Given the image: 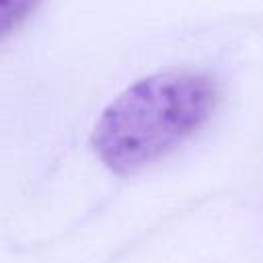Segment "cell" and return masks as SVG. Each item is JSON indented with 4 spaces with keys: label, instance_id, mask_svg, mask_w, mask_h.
Returning <instances> with one entry per match:
<instances>
[{
    "label": "cell",
    "instance_id": "obj_2",
    "mask_svg": "<svg viewBox=\"0 0 263 263\" xmlns=\"http://www.w3.org/2000/svg\"><path fill=\"white\" fill-rule=\"evenodd\" d=\"M41 0H0V39L21 27Z\"/></svg>",
    "mask_w": 263,
    "mask_h": 263
},
{
    "label": "cell",
    "instance_id": "obj_1",
    "mask_svg": "<svg viewBox=\"0 0 263 263\" xmlns=\"http://www.w3.org/2000/svg\"><path fill=\"white\" fill-rule=\"evenodd\" d=\"M220 103L214 76L166 70L127 86L99 117L90 144L117 175L154 164L199 132Z\"/></svg>",
    "mask_w": 263,
    "mask_h": 263
}]
</instances>
